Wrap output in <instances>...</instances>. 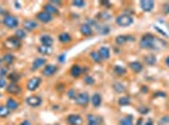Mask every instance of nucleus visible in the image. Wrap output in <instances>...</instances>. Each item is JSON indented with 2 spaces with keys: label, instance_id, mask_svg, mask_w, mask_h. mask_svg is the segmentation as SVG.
I'll list each match as a JSON object with an SVG mask.
<instances>
[{
  "label": "nucleus",
  "instance_id": "1",
  "mask_svg": "<svg viewBox=\"0 0 169 125\" xmlns=\"http://www.w3.org/2000/svg\"><path fill=\"white\" fill-rule=\"evenodd\" d=\"M157 43H159V40L151 34H145L143 35L140 40V46L143 49H157Z\"/></svg>",
  "mask_w": 169,
  "mask_h": 125
},
{
  "label": "nucleus",
  "instance_id": "2",
  "mask_svg": "<svg viewBox=\"0 0 169 125\" xmlns=\"http://www.w3.org/2000/svg\"><path fill=\"white\" fill-rule=\"evenodd\" d=\"M133 21H134V19L130 15H127V14H121V15H119L118 18H116V23H118L120 26H123V28H126L129 25H131Z\"/></svg>",
  "mask_w": 169,
  "mask_h": 125
},
{
  "label": "nucleus",
  "instance_id": "3",
  "mask_svg": "<svg viewBox=\"0 0 169 125\" xmlns=\"http://www.w3.org/2000/svg\"><path fill=\"white\" fill-rule=\"evenodd\" d=\"M4 25L6 28H9V29H14V28H17L19 25V21H18V18L17 17H13V15H6L3 20Z\"/></svg>",
  "mask_w": 169,
  "mask_h": 125
},
{
  "label": "nucleus",
  "instance_id": "4",
  "mask_svg": "<svg viewBox=\"0 0 169 125\" xmlns=\"http://www.w3.org/2000/svg\"><path fill=\"white\" fill-rule=\"evenodd\" d=\"M4 45L8 49H18V48H20V40L17 39L15 36H10L4 41Z\"/></svg>",
  "mask_w": 169,
  "mask_h": 125
},
{
  "label": "nucleus",
  "instance_id": "5",
  "mask_svg": "<svg viewBox=\"0 0 169 125\" xmlns=\"http://www.w3.org/2000/svg\"><path fill=\"white\" fill-rule=\"evenodd\" d=\"M88 101H90V96H88V94H87L86 91H82V93H80V94H77V96H76V103L78 104V105L86 106V105L88 104Z\"/></svg>",
  "mask_w": 169,
  "mask_h": 125
},
{
  "label": "nucleus",
  "instance_id": "6",
  "mask_svg": "<svg viewBox=\"0 0 169 125\" xmlns=\"http://www.w3.org/2000/svg\"><path fill=\"white\" fill-rule=\"evenodd\" d=\"M82 121H83V119H82V116L78 115V114H70V115L67 116V123H68L70 125H81Z\"/></svg>",
  "mask_w": 169,
  "mask_h": 125
},
{
  "label": "nucleus",
  "instance_id": "7",
  "mask_svg": "<svg viewBox=\"0 0 169 125\" xmlns=\"http://www.w3.org/2000/svg\"><path fill=\"white\" fill-rule=\"evenodd\" d=\"M27 104L32 108H37V106H39L42 104V99L39 98V96H37V95H30L27 98Z\"/></svg>",
  "mask_w": 169,
  "mask_h": 125
},
{
  "label": "nucleus",
  "instance_id": "8",
  "mask_svg": "<svg viewBox=\"0 0 169 125\" xmlns=\"http://www.w3.org/2000/svg\"><path fill=\"white\" fill-rule=\"evenodd\" d=\"M39 84H41V78L34 76V78H32V79L28 81L27 88H28V90H29V91H34L35 89H38Z\"/></svg>",
  "mask_w": 169,
  "mask_h": 125
},
{
  "label": "nucleus",
  "instance_id": "9",
  "mask_svg": "<svg viewBox=\"0 0 169 125\" xmlns=\"http://www.w3.org/2000/svg\"><path fill=\"white\" fill-rule=\"evenodd\" d=\"M43 8H44V10H43V11L48 13L49 15H52V17H53V15H57V14H58V8H57L56 5H53L52 3H48V4H46Z\"/></svg>",
  "mask_w": 169,
  "mask_h": 125
},
{
  "label": "nucleus",
  "instance_id": "10",
  "mask_svg": "<svg viewBox=\"0 0 169 125\" xmlns=\"http://www.w3.org/2000/svg\"><path fill=\"white\" fill-rule=\"evenodd\" d=\"M87 125H101L102 124V118L101 116H95L92 114H88L87 115Z\"/></svg>",
  "mask_w": 169,
  "mask_h": 125
},
{
  "label": "nucleus",
  "instance_id": "11",
  "mask_svg": "<svg viewBox=\"0 0 169 125\" xmlns=\"http://www.w3.org/2000/svg\"><path fill=\"white\" fill-rule=\"evenodd\" d=\"M37 19L39 20V21H42V23H49V21H52V15H49L48 13H46V11H41V13H38L37 14Z\"/></svg>",
  "mask_w": 169,
  "mask_h": 125
},
{
  "label": "nucleus",
  "instance_id": "12",
  "mask_svg": "<svg viewBox=\"0 0 169 125\" xmlns=\"http://www.w3.org/2000/svg\"><path fill=\"white\" fill-rule=\"evenodd\" d=\"M140 6L141 9L144 11H151L153 8H154V2H151V0H141L140 2Z\"/></svg>",
  "mask_w": 169,
  "mask_h": 125
},
{
  "label": "nucleus",
  "instance_id": "13",
  "mask_svg": "<svg viewBox=\"0 0 169 125\" xmlns=\"http://www.w3.org/2000/svg\"><path fill=\"white\" fill-rule=\"evenodd\" d=\"M97 53H99V55H100L101 60H107V59L110 58V49H109L107 46H101Z\"/></svg>",
  "mask_w": 169,
  "mask_h": 125
},
{
  "label": "nucleus",
  "instance_id": "14",
  "mask_svg": "<svg viewBox=\"0 0 169 125\" xmlns=\"http://www.w3.org/2000/svg\"><path fill=\"white\" fill-rule=\"evenodd\" d=\"M56 72H57V66H56V65H52V64H48V65H46L44 69H43V75L50 76V75H53Z\"/></svg>",
  "mask_w": 169,
  "mask_h": 125
},
{
  "label": "nucleus",
  "instance_id": "15",
  "mask_svg": "<svg viewBox=\"0 0 169 125\" xmlns=\"http://www.w3.org/2000/svg\"><path fill=\"white\" fill-rule=\"evenodd\" d=\"M23 25H24V29H25V30H28V31H32V30L37 29V26H38L37 21H35V20H32V19L25 20Z\"/></svg>",
  "mask_w": 169,
  "mask_h": 125
},
{
  "label": "nucleus",
  "instance_id": "16",
  "mask_svg": "<svg viewBox=\"0 0 169 125\" xmlns=\"http://www.w3.org/2000/svg\"><path fill=\"white\" fill-rule=\"evenodd\" d=\"M41 43H42L43 46L50 48L52 44H53V38H52L50 35H42L41 36Z\"/></svg>",
  "mask_w": 169,
  "mask_h": 125
},
{
  "label": "nucleus",
  "instance_id": "17",
  "mask_svg": "<svg viewBox=\"0 0 169 125\" xmlns=\"http://www.w3.org/2000/svg\"><path fill=\"white\" fill-rule=\"evenodd\" d=\"M90 100H91V103H92L94 108H99V106L101 105V103H102V98H101L100 94H94V95L90 98Z\"/></svg>",
  "mask_w": 169,
  "mask_h": 125
},
{
  "label": "nucleus",
  "instance_id": "18",
  "mask_svg": "<svg viewBox=\"0 0 169 125\" xmlns=\"http://www.w3.org/2000/svg\"><path fill=\"white\" fill-rule=\"evenodd\" d=\"M81 33L85 36H91V35H92V33H94V30H92V28H91L88 24H82L81 25Z\"/></svg>",
  "mask_w": 169,
  "mask_h": 125
},
{
  "label": "nucleus",
  "instance_id": "19",
  "mask_svg": "<svg viewBox=\"0 0 169 125\" xmlns=\"http://www.w3.org/2000/svg\"><path fill=\"white\" fill-rule=\"evenodd\" d=\"M43 65H46V58H38V59L34 60V63L32 65V69L33 70H37V69L42 68Z\"/></svg>",
  "mask_w": 169,
  "mask_h": 125
},
{
  "label": "nucleus",
  "instance_id": "20",
  "mask_svg": "<svg viewBox=\"0 0 169 125\" xmlns=\"http://www.w3.org/2000/svg\"><path fill=\"white\" fill-rule=\"evenodd\" d=\"M82 68L81 66H78V65H73L72 68H71V75L73 76V78H78L81 74H82Z\"/></svg>",
  "mask_w": 169,
  "mask_h": 125
},
{
  "label": "nucleus",
  "instance_id": "21",
  "mask_svg": "<svg viewBox=\"0 0 169 125\" xmlns=\"http://www.w3.org/2000/svg\"><path fill=\"white\" fill-rule=\"evenodd\" d=\"M6 90H8V93H10V94H18V93L20 91V88H19V85L17 84V83H11V84L8 85Z\"/></svg>",
  "mask_w": 169,
  "mask_h": 125
},
{
  "label": "nucleus",
  "instance_id": "22",
  "mask_svg": "<svg viewBox=\"0 0 169 125\" xmlns=\"http://www.w3.org/2000/svg\"><path fill=\"white\" fill-rule=\"evenodd\" d=\"M6 108L10 110H15V109H18L19 108V103L17 101V100H14V99H8V101H6Z\"/></svg>",
  "mask_w": 169,
  "mask_h": 125
},
{
  "label": "nucleus",
  "instance_id": "23",
  "mask_svg": "<svg viewBox=\"0 0 169 125\" xmlns=\"http://www.w3.org/2000/svg\"><path fill=\"white\" fill-rule=\"evenodd\" d=\"M130 68H131V70L135 72V73H140L143 70V64L139 63V61H133L130 63Z\"/></svg>",
  "mask_w": 169,
  "mask_h": 125
},
{
  "label": "nucleus",
  "instance_id": "24",
  "mask_svg": "<svg viewBox=\"0 0 169 125\" xmlns=\"http://www.w3.org/2000/svg\"><path fill=\"white\" fill-rule=\"evenodd\" d=\"M58 39H59V41H61V43H64V44L70 43V41L72 40V38H71V35H70L68 33H62V34H59Z\"/></svg>",
  "mask_w": 169,
  "mask_h": 125
},
{
  "label": "nucleus",
  "instance_id": "25",
  "mask_svg": "<svg viewBox=\"0 0 169 125\" xmlns=\"http://www.w3.org/2000/svg\"><path fill=\"white\" fill-rule=\"evenodd\" d=\"M120 125H134V119L131 115H126L120 120Z\"/></svg>",
  "mask_w": 169,
  "mask_h": 125
},
{
  "label": "nucleus",
  "instance_id": "26",
  "mask_svg": "<svg viewBox=\"0 0 169 125\" xmlns=\"http://www.w3.org/2000/svg\"><path fill=\"white\" fill-rule=\"evenodd\" d=\"M129 40H133V38L130 35H119L118 38H116V43L121 45V44H125Z\"/></svg>",
  "mask_w": 169,
  "mask_h": 125
},
{
  "label": "nucleus",
  "instance_id": "27",
  "mask_svg": "<svg viewBox=\"0 0 169 125\" xmlns=\"http://www.w3.org/2000/svg\"><path fill=\"white\" fill-rule=\"evenodd\" d=\"M10 114V110L6 108V105H0V118H6Z\"/></svg>",
  "mask_w": 169,
  "mask_h": 125
},
{
  "label": "nucleus",
  "instance_id": "28",
  "mask_svg": "<svg viewBox=\"0 0 169 125\" xmlns=\"http://www.w3.org/2000/svg\"><path fill=\"white\" fill-rule=\"evenodd\" d=\"M114 89H115L116 93H123L125 90V86H124V84H121V83H115Z\"/></svg>",
  "mask_w": 169,
  "mask_h": 125
},
{
  "label": "nucleus",
  "instance_id": "29",
  "mask_svg": "<svg viewBox=\"0 0 169 125\" xmlns=\"http://www.w3.org/2000/svg\"><path fill=\"white\" fill-rule=\"evenodd\" d=\"M3 61H4L5 64H11L13 61H14V57H13L11 54H6V55H4Z\"/></svg>",
  "mask_w": 169,
  "mask_h": 125
},
{
  "label": "nucleus",
  "instance_id": "30",
  "mask_svg": "<svg viewBox=\"0 0 169 125\" xmlns=\"http://www.w3.org/2000/svg\"><path fill=\"white\" fill-rule=\"evenodd\" d=\"M90 57H91V59H92L94 61H96V63H100V61H101V58H100V55H99L97 51H91Z\"/></svg>",
  "mask_w": 169,
  "mask_h": 125
},
{
  "label": "nucleus",
  "instance_id": "31",
  "mask_svg": "<svg viewBox=\"0 0 169 125\" xmlns=\"http://www.w3.org/2000/svg\"><path fill=\"white\" fill-rule=\"evenodd\" d=\"M145 63L149 65H153L157 63V59H155V57H153V55H148V57H145Z\"/></svg>",
  "mask_w": 169,
  "mask_h": 125
},
{
  "label": "nucleus",
  "instance_id": "32",
  "mask_svg": "<svg viewBox=\"0 0 169 125\" xmlns=\"http://www.w3.org/2000/svg\"><path fill=\"white\" fill-rule=\"evenodd\" d=\"M72 5L73 6H76V8H85V5H86V3L85 2H82V0H74V2H72Z\"/></svg>",
  "mask_w": 169,
  "mask_h": 125
},
{
  "label": "nucleus",
  "instance_id": "33",
  "mask_svg": "<svg viewBox=\"0 0 169 125\" xmlns=\"http://www.w3.org/2000/svg\"><path fill=\"white\" fill-rule=\"evenodd\" d=\"M25 35H27V33H25L24 30H22V29L17 30V33H15V38H17V39H19V40L24 39V38H25Z\"/></svg>",
  "mask_w": 169,
  "mask_h": 125
},
{
  "label": "nucleus",
  "instance_id": "34",
  "mask_svg": "<svg viewBox=\"0 0 169 125\" xmlns=\"http://www.w3.org/2000/svg\"><path fill=\"white\" fill-rule=\"evenodd\" d=\"M38 51H39L41 54H44V55H48L49 53H50V50H49V48L48 46H39V48H38Z\"/></svg>",
  "mask_w": 169,
  "mask_h": 125
},
{
  "label": "nucleus",
  "instance_id": "35",
  "mask_svg": "<svg viewBox=\"0 0 169 125\" xmlns=\"http://www.w3.org/2000/svg\"><path fill=\"white\" fill-rule=\"evenodd\" d=\"M119 104H120V105H129V104H130V98H127V96L120 98V99H119Z\"/></svg>",
  "mask_w": 169,
  "mask_h": 125
},
{
  "label": "nucleus",
  "instance_id": "36",
  "mask_svg": "<svg viewBox=\"0 0 169 125\" xmlns=\"http://www.w3.org/2000/svg\"><path fill=\"white\" fill-rule=\"evenodd\" d=\"M114 72H115L116 74L121 75V74H124V73H125V68H121V66H115V68H114Z\"/></svg>",
  "mask_w": 169,
  "mask_h": 125
},
{
  "label": "nucleus",
  "instance_id": "37",
  "mask_svg": "<svg viewBox=\"0 0 169 125\" xmlns=\"http://www.w3.org/2000/svg\"><path fill=\"white\" fill-rule=\"evenodd\" d=\"M6 88V80L5 78H0V89Z\"/></svg>",
  "mask_w": 169,
  "mask_h": 125
},
{
  "label": "nucleus",
  "instance_id": "38",
  "mask_svg": "<svg viewBox=\"0 0 169 125\" xmlns=\"http://www.w3.org/2000/svg\"><path fill=\"white\" fill-rule=\"evenodd\" d=\"M6 73H8L6 68H2V69H0V78H4L6 75Z\"/></svg>",
  "mask_w": 169,
  "mask_h": 125
},
{
  "label": "nucleus",
  "instance_id": "39",
  "mask_svg": "<svg viewBox=\"0 0 169 125\" xmlns=\"http://www.w3.org/2000/svg\"><path fill=\"white\" fill-rule=\"evenodd\" d=\"M58 61H59V63H64V61H66V55L61 54L59 57H58Z\"/></svg>",
  "mask_w": 169,
  "mask_h": 125
},
{
  "label": "nucleus",
  "instance_id": "40",
  "mask_svg": "<svg viewBox=\"0 0 169 125\" xmlns=\"http://www.w3.org/2000/svg\"><path fill=\"white\" fill-rule=\"evenodd\" d=\"M85 81L87 83V84H94V81H95V80H94L92 78H91V76H86V78H85Z\"/></svg>",
  "mask_w": 169,
  "mask_h": 125
},
{
  "label": "nucleus",
  "instance_id": "41",
  "mask_svg": "<svg viewBox=\"0 0 169 125\" xmlns=\"http://www.w3.org/2000/svg\"><path fill=\"white\" fill-rule=\"evenodd\" d=\"M68 96H70V99H76V96H77V95L74 94L73 90H70V91H68Z\"/></svg>",
  "mask_w": 169,
  "mask_h": 125
},
{
  "label": "nucleus",
  "instance_id": "42",
  "mask_svg": "<svg viewBox=\"0 0 169 125\" xmlns=\"http://www.w3.org/2000/svg\"><path fill=\"white\" fill-rule=\"evenodd\" d=\"M9 78H10V80H11V81H14V80H17V79H18V78H17V74H10V75H9Z\"/></svg>",
  "mask_w": 169,
  "mask_h": 125
},
{
  "label": "nucleus",
  "instance_id": "43",
  "mask_svg": "<svg viewBox=\"0 0 169 125\" xmlns=\"http://www.w3.org/2000/svg\"><path fill=\"white\" fill-rule=\"evenodd\" d=\"M139 112H140L141 114H145V113L149 112V109H139Z\"/></svg>",
  "mask_w": 169,
  "mask_h": 125
},
{
  "label": "nucleus",
  "instance_id": "44",
  "mask_svg": "<svg viewBox=\"0 0 169 125\" xmlns=\"http://www.w3.org/2000/svg\"><path fill=\"white\" fill-rule=\"evenodd\" d=\"M20 125H30V121L29 120H24V121L20 123Z\"/></svg>",
  "mask_w": 169,
  "mask_h": 125
},
{
  "label": "nucleus",
  "instance_id": "45",
  "mask_svg": "<svg viewBox=\"0 0 169 125\" xmlns=\"http://www.w3.org/2000/svg\"><path fill=\"white\" fill-rule=\"evenodd\" d=\"M164 13H169V5H164Z\"/></svg>",
  "mask_w": 169,
  "mask_h": 125
},
{
  "label": "nucleus",
  "instance_id": "46",
  "mask_svg": "<svg viewBox=\"0 0 169 125\" xmlns=\"http://www.w3.org/2000/svg\"><path fill=\"white\" fill-rule=\"evenodd\" d=\"M145 125H153V120H148Z\"/></svg>",
  "mask_w": 169,
  "mask_h": 125
},
{
  "label": "nucleus",
  "instance_id": "47",
  "mask_svg": "<svg viewBox=\"0 0 169 125\" xmlns=\"http://www.w3.org/2000/svg\"><path fill=\"white\" fill-rule=\"evenodd\" d=\"M165 64H167V65H168V66H169V57H168V58H167V59H165Z\"/></svg>",
  "mask_w": 169,
  "mask_h": 125
},
{
  "label": "nucleus",
  "instance_id": "48",
  "mask_svg": "<svg viewBox=\"0 0 169 125\" xmlns=\"http://www.w3.org/2000/svg\"><path fill=\"white\" fill-rule=\"evenodd\" d=\"M3 63V58H0V64H2Z\"/></svg>",
  "mask_w": 169,
  "mask_h": 125
},
{
  "label": "nucleus",
  "instance_id": "49",
  "mask_svg": "<svg viewBox=\"0 0 169 125\" xmlns=\"http://www.w3.org/2000/svg\"><path fill=\"white\" fill-rule=\"evenodd\" d=\"M54 125H61V124H54Z\"/></svg>",
  "mask_w": 169,
  "mask_h": 125
}]
</instances>
